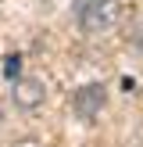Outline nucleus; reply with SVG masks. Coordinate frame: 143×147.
Masks as SVG:
<instances>
[{
	"mask_svg": "<svg viewBox=\"0 0 143 147\" xmlns=\"http://www.w3.org/2000/svg\"><path fill=\"white\" fill-rule=\"evenodd\" d=\"M0 119H4V111H0Z\"/></svg>",
	"mask_w": 143,
	"mask_h": 147,
	"instance_id": "39448f33",
	"label": "nucleus"
},
{
	"mask_svg": "<svg viewBox=\"0 0 143 147\" xmlns=\"http://www.w3.org/2000/svg\"><path fill=\"white\" fill-rule=\"evenodd\" d=\"M75 18L86 32H100L114 22V0H75Z\"/></svg>",
	"mask_w": 143,
	"mask_h": 147,
	"instance_id": "f257e3e1",
	"label": "nucleus"
},
{
	"mask_svg": "<svg viewBox=\"0 0 143 147\" xmlns=\"http://www.w3.org/2000/svg\"><path fill=\"white\" fill-rule=\"evenodd\" d=\"M104 100H107V90L100 83H90V86H82V90L72 97V108H75V115L82 122H93L100 115V108H104Z\"/></svg>",
	"mask_w": 143,
	"mask_h": 147,
	"instance_id": "f03ea898",
	"label": "nucleus"
},
{
	"mask_svg": "<svg viewBox=\"0 0 143 147\" xmlns=\"http://www.w3.org/2000/svg\"><path fill=\"white\" fill-rule=\"evenodd\" d=\"M18 72H21V57H18V54H7V57H4V76L14 83V79H18Z\"/></svg>",
	"mask_w": 143,
	"mask_h": 147,
	"instance_id": "20e7f679",
	"label": "nucleus"
},
{
	"mask_svg": "<svg viewBox=\"0 0 143 147\" xmlns=\"http://www.w3.org/2000/svg\"><path fill=\"white\" fill-rule=\"evenodd\" d=\"M14 100H18L21 108H36V104L43 100L39 83H36V79H25V83H18V86H14Z\"/></svg>",
	"mask_w": 143,
	"mask_h": 147,
	"instance_id": "7ed1b4c3",
	"label": "nucleus"
}]
</instances>
